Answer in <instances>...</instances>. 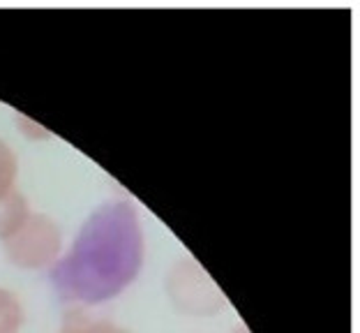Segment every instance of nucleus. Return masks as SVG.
<instances>
[{"label":"nucleus","mask_w":360,"mask_h":333,"mask_svg":"<svg viewBox=\"0 0 360 333\" xmlns=\"http://www.w3.org/2000/svg\"><path fill=\"white\" fill-rule=\"evenodd\" d=\"M143 266V230L132 199L116 197L97 206L63 257L49 269L63 303L97 306L118 296Z\"/></svg>","instance_id":"1"},{"label":"nucleus","mask_w":360,"mask_h":333,"mask_svg":"<svg viewBox=\"0 0 360 333\" xmlns=\"http://www.w3.org/2000/svg\"><path fill=\"white\" fill-rule=\"evenodd\" d=\"M7 262L19 269H51L60 257L63 234L58 222L46 213H30L10 239L3 241Z\"/></svg>","instance_id":"2"},{"label":"nucleus","mask_w":360,"mask_h":333,"mask_svg":"<svg viewBox=\"0 0 360 333\" xmlns=\"http://www.w3.org/2000/svg\"><path fill=\"white\" fill-rule=\"evenodd\" d=\"M167 289L174 306L190 315H212L224 306L222 291L192 257H185L174 264Z\"/></svg>","instance_id":"3"},{"label":"nucleus","mask_w":360,"mask_h":333,"mask_svg":"<svg viewBox=\"0 0 360 333\" xmlns=\"http://www.w3.org/2000/svg\"><path fill=\"white\" fill-rule=\"evenodd\" d=\"M30 215L28 199L19 190H12L7 197L0 199V241L10 239Z\"/></svg>","instance_id":"4"},{"label":"nucleus","mask_w":360,"mask_h":333,"mask_svg":"<svg viewBox=\"0 0 360 333\" xmlns=\"http://www.w3.org/2000/svg\"><path fill=\"white\" fill-rule=\"evenodd\" d=\"M60 333H132V331L120 327L116 322L100 320L95 315H88L77 308V310H70L63 318Z\"/></svg>","instance_id":"5"},{"label":"nucleus","mask_w":360,"mask_h":333,"mask_svg":"<svg viewBox=\"0 0 360 333\" xmlns=\"http://www.w3.org/2000/svg\"><path fill=\"white\" fill-rule=\"evenodd\" d=\"M26 320L19 296L10 289L0 287V333H19Z\"/></svg>","instance_id":"6"},{"label":"nucleus","mask_w":360,"mask_h":333,"mask_svg":"<svg viewBox=\"0 0 360 333\" xmlns=\"http://www.w3.org/2000/svg\"><path fill=\"white\" fill-rule=\"evenodd\" d=\"M16 174H19V160L12 146L5 139H0V199L16 190Z\"/></svg>","instance_id":"7"},{"label":"nucleus","mask_w":360,"mask_h":333,"mask_svg":"<svg viewBox=\"0 0 360 333\" xmlns=\"http://www.w3.org/2000/svg\"><path fill=\"white\" fill-rule=\"evenodd\" d=\"M231 333H252V331H250L248 327H245L243 322H238V324H236V329H233Z\"/></svg>","instance_id":"8"},{"label":"nucleus","mask_w":360,"mask_h":333,"mask_svg":"<svg viewBox=\"0 0 360 333\" xmlns=\"http://www.w3.org/2000/svg\"><path fill=\"white\" fill-rule=\"evenodd\" d=\"M58 333H60V331H58Z\"/></svg>","instance_id":"9"}]
</instances>
